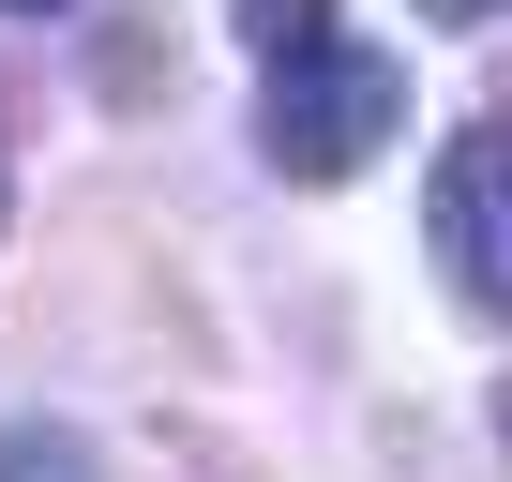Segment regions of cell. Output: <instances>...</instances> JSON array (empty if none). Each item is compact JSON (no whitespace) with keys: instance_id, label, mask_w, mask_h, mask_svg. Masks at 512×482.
I'll list each match as a JSON object with an SVG mask.
<instances>
[{"instance_id":"7","label":"cell","mask_w":512,"mask_h":482,"mask_svg":"<svg viewBox=\"0 0 512 482\" xmlns=\"http://www.w3.org/2000/svg\"><path fill=\"white\" fill-rule=\"evenodd\" d=\"M31 16H46V0H31Z\"/></svg>"},{"instance_id":"2","label":"cell","mask_w":512,"mask_h":482,"mask_svg":"<svg viewBox=\"0 0 512 482\" xmlns=\"http://www.w3.org/2000/svg\"><path fill=\"white\" fill-rule=\"evenodd\" d=\"M422 226H437V272H452L482 317H512V121H482V136H452V151H437Z\"/></svg>"},{"instance_id":"5","label":"cell","mask_w":512,"mask_h":482,"mask_svg":"<svg viewBox=\"0 0 512 482\" xmlns=\"http://www.w3.org/2000/svg\"><path fill=\"white\" fill-rule=\"evenodd\" d=\"M422 16H452V31H482V16H512V0H422Z\"/></svg>"},{"instance_id":"4","label":"cell","mask_w":512,"mask_h":482,"mask_svg":"<svg viewBox=\"0 0 512 482\" xmlns=\"http://www.w3.org/2000/svg\"><path fill=\"white\" fill-rule=\"evenodd\" d=\"M0 482H91V452L61 422H16V437H0Z\"/></svg>"},{"instance_id":"6","label":"cell","mask_w":512,"mask_h":482,"mask_svg":"<svg viewBox=\"0 0 512 482\" xmlns=\"http://www.w3.org/2000/svg\"><path fill=\"white\" fill-rule=\"evenodd\" d=\"M497 437H512V377H497Z\"/></svg>"},{"instance_id":"1","label":"cell","mask_w":512,"mask_h":482,"mask_svg":"<svg viewBox=\"0 0 512 482\" xmlns=\"http://www.w3.org/2000/svg\"><path fill=\"white\" fill-rule=\"evenodd\" d=\"M392 121H407V61H377V46H287L256 151H272L287 181H347V166H377Z\"/></svg>"},{"instance_id":"3","label":"cell","mask_w":512,"mask_h":482,"mask_svg":"<svg viewBox=\"0 0 512 482\" xmlns=\"http://www.w3.org/2000/svg\"><path fill=\"white\" fill-rule=\"evenodd\" d=\"M241 16V46L256 61H287V46H332V0H226Z\"/></svg>"}]
</instances>
